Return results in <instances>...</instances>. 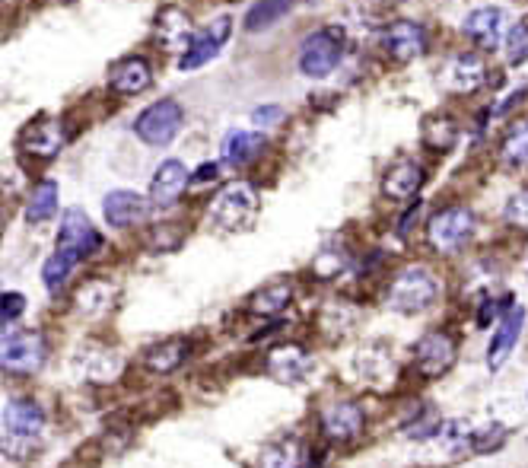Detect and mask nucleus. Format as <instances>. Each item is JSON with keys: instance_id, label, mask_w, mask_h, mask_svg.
Instances as JSON below:
<instances>
[{"instance_id": "9", "label": "nucleus", "mask_w": 528, "mask_h": 468, "mask_svg": "<svg viewBox=\"0 0 528 468\" xmlns=\"http://www.w3.org/2000/svg\"><path fill=\"white\" fill-rule=\"evenodd\" d=\"M455 357H459V344H455V338L446 332H430L420 338L414 348V363H417L420 376H427V379L446 376L452 370Z\"/></svg>"}, {"instance_id": "17", "label": "nucleus", "mask_w": 528, "mask_h": 468, "mask_svg": "<svg viewBox=\"0 0 528 468\" xmlns=\"http://www.w3.org/2000/svg\"><path fill=\"white\" fill-rule=\"evenodd\" d=\"M102 207H105V220H109L112 227H134V223L150 217L153 198H144L137 192H109Z\"/></svg>"}, {"instance_id": "11", "label": "nucleus", "mask_w": 528, "mask_h": 468, "mask_svg": "<svg viewBox=\"0 0 528 468\" xmlns=\"http://www.w3.org/2000/svg\"><path fill=\"white\" fill-rule=\"evenodd\" d=\"M382 45L395 61L411 64L427 51L430 36H427V29L420 23H414V20H395L389 29L382 32Z\"/></svg>"}, {"instance_id": "6", "label": "nucleus", "mask_w": 528, "mask_h": 468, "mask_svg": "<svg viewBox=\"0 0 528 468\" xmlns=\"http://www.w3.org/2000/svg\"><path fill=\"white\" fill-rule=\"evenodd\" d=\"M474 233V214L462 204H452V207H443V211H436L427 223V236H430V246L436 252H459L465 242L471 239Z\"/></svg>"}, {"instance_id": "30", "label": "nucleus", "mask_w": 528, "mask_h": 468, "mask_svg": "<svg viewBox=\"0 0 528 468\" xmlns=\"http://www.w3.org/2000/svg\"><path fill=\"white\" fill-rule=\"evenodd\" d=\"M424 141H427V147H433L436 153H449V150L455 147V141H459V125H455L449 115H436V118L427 121Z\"/></svg>"}, {"instance_id": "13", "label": "nucleus", "mask_w": 528, "mask_h": 468, "mask_svg": "<svg viewBox=\"0 0 528 468\" xmlns=\"http://www.w3.org/2000/svg\"><path fill=\"white\" fill-rule=\"evenodd\" d=\"M487 80V64L481 55H455L443 67V86L455 96H468L474 90H481Z\"/></svg>"}, {"instance_id": "35", "label": "nucleus", "mask_w": 528, "mask_h": 468, "mask_svg": "<svg viewBox=\"0 0 528 468\" xmlns=\"http://www.w3.org/2000/svg\"><path fill=\"white\" fill-rule=\"evenodd\" d=\"M344 262H347V258H344V252H338V249H334V252H328V249H325L322 255H315L312 271L319 274V277H334V274H341Z\"/></svg>"}, {"instance_id": "20", "label": "nucleus", "mask_w": 528, "mask_h": 468, "mask_svg": "<svg viewBox=\"0 0 528 468\" xmlns=\"http://www.w3.org/2000/svg\"><path fill=\"white\" fill-rule=\"evenodd\" d=\"M188 185H191V172L185 169V163L166 160L150 179V198H153V204L169 207L172 201H179V195L185 192Z\"/></svg>"}, {"instance_id": "40", "label": "nucleus", "mask_w": 528, "mask_h": 468, "mask_svg": "<svg viewBox=\"0 0 528 468\" xmlns=\"http://www.w3.org/2000/svg\"><path fill=\"white\" fill-rule=\"evenodd\" d=\"M494 309H497L494 300H484L481 309H478V325H490V319H494Z\"/></svg>"}, {"instance_id": "12", "label": "nucleus", "mask_w": 528, "mask_h": 468, "mask_svg": "<svg viewBox=\"0 0 528 468\" xmlns=\"http://www.w3.org/2000/svg\"><path fill=\"white\" fill-rule=\"evenodd\" d=\"M509 29H513V26H509V13L500 10V7H481V10H474L465 20V36L478 48H484V51L506 42Z\"/></svg>"}, {"instance_id": "7", "label": "nucleus", "mask_w": 528, "mask_h": 468, "mask_svg": "<svg viewBox=\"0 0 528 468\" xmlns=\"http://www.w3.org/2000/svg\"><path fill=\"white\" fill-rule=\"evenodd\" d=\"M48 357V341L42 332H7L4 344H0V363L7 373H35Z\"/></svg>"}, {"instance_id": "8", "label": "nucleus", "mask_w": 528, "mask_h": 468, "mask_svg": "<svg viewBox=\"0 0 528 468\" xmlns=\"http://www.w3.org/2000/svg\"><path fill=\"white\" fill-rule=\"evenodd\" d=\"M102 246V236L99 230L93 227L90 220H86V214L80 211H67L64 220H61V230H58V249L61 255H67L70 262H83L86 255H93L96 249Z\"/></svg>"}, {"instance_id": "1", "label": "nucleus", "mask_w": 528, "mask_h": 468, "mask_svg": "<svg viewBox=\"0 0 528 468\" xmlns=\"http://www.w3.org/2000/svg\"><path fill=\"white\" fill-rule=\"evenodd\" d=\"M45 414L32 398H10L4 408V456L10 459H29L42 443Z\"/></svg>"}, {"instance_id": "10", "label": "nucleus", "mask_w": 528, "mask_h": 468, "mask_svg": "<svg viewBox=\"0 0 528 468\" xmlns=\"http://www.w3.org/2000/svg\"><path fill=\"white\" fill-rule=\"evenodd\" d=\"M230 36H233V20H230V16H217V20L210 23L201 36L191 39V45L182 51L179 67H182V71H198V67L210 64L220 55V48L230 42Z\"/></svg>"}, {"instance_id": "15", "label": "nucleus", "mask_w": 528, "mask_h": 468, "mask_svg": "<svg viewBox=\"0 0 528 468\" xmlns=\"http://www.w3.org/2000/svg\"><path fill=\"white\" fill-rule=\"evenodd\" d=\"M366 427V414L357 402H338L322 411V433L328 440H354Z\"/></svg>"}, {"instance_id": "16", "label": "nucleus", "mask_w": 528, "mask_h": 468, "mask_svg": "<svg viewBox=\"0 0 528 468\" xmlns=\"http://www.w3.org/2000/svg\"><path fill=\"white\" fill-rule=\"evenodd\" d=\"M268 370L277 383L299 386L312 370V357L306 348H299V344H280V348L271 351V357H268Z\"/></svg>"}, {"instance_id": "37", "label": "nucleus", "mask_w": 528, "mask_h": 468, "mask_svg": "<svg viewBox=\"0 0 528 468\" xmlns=\"http://www.w3.org/2000/svg\"><path fill=\"white\" fill-rule=\"evenodd\" d=\"M287 115H284V109L280 106H261V109H255L252 112V125L255 128H271V125H280Z\"/></svg>"}, {"instance_id": "2", "label": "nucleus", "mask_w": 528, "mask_h": 468, "mask_svg": "<svg viewBox=\"0 0 528 468\" xmlns=\"http://www.w3.org/2000/svg\"><path fill=\"white\" fill-rule=\"evenodd\" d=\"M258 192L249 182H233L210 201V220L223 233H245L258 217Z\"/></svg>"}, {"instance_id": "39", "label": "nucleus", "mask_w": 528, "mask_h": 468, "mask_svg": "<svg viewBox=\"0 0 528 468\" xmlns=\"http://www.w3.org/2000/svg\"><path fill=\"white\" fill-rule=\"evenodd\" d=\"M220 176V166L217 163H204L195 176H191V185H210V182H217Z\"/></svg>"}, {"instance_id": "33", "label": "nucleus", "mask_w": 528, "mask_h": 468, "mask_svg": "<svg viewBox=\"0 0 528 468\" xmlns=\"http://www.w3.org/2000/svg\"><path fill=\"white\" fill-rule=\"evenodd\" d=\"M506 437H509V433H506L503 424H487V427L471 433V446H474V453L490 456V453H497V449H503Z\"/></svg>"}, {"instance_id": "25", "label": "nucleus", "mask_w": 528, "mask_h": 468, "mask_svg": "<svg viewBox=\"0 0 528 468\" xmlns=\"http://www.w3.org/2000/svg\"><path fill=\"white\" fill-rule=\"evenodd\" d=\"M293 300V287L287 281H274V284H264L261 290H255L249 297V309L255 312V316H280Z\"/></svg>"}, {"instance_id": "24", "label": "nucleus", "mask_w": 528, "mask_h": 468, "mask_svg": "<svg viewBox=\"0 0 528 468\" xmlns=\"http://www.w3.org/2000/svg\"><path fill=\"white\" fill-rule=\"evenodd\" d=\"M188 354H191V344L185 338H169V341L153 344V348L147 351V357H144V363H147V370L166 376L172 370H179L182 363L188 360Z\"/></svg>"}, {"instance_id": "21", "label": "nucleus", "mask_w": 528, "mask_h": 468, "mask_svg": "<svg viewBox=\"0 0 528 468\" xmlns=\"http://www.w3.org/2000/svg\"><path fill=\"white\" fill-rule=\"evenodd\" d=\"M424 185V169L414 160H401L382 176V195L392 201H411Z\"/></svg>"}, {"instance_id": "5", "label": "nucleus", "mask_w": 528, "mask_h": 468, "mask_svg": "<svg viewBox=\"0 0 528 468\" xmlns=\"http://www.w3.org/2000/svg\"><path fill=\"white\" fill-rule=\"evenodd\" d=\"M344 61V39L338 29H319L299 45V74L328 77Z\"/></svg>"}, {"instance_id": "38", "label": "nucleus", "mask_w": 528, "mask_h": 468, "mask_svg": "<svg viewBox=\"0 0 528 468\" xmlns=\"http://www.w3.org/2000/svg\"><path fill=\"white\" fill-rule=\"evenodd\" d=\"M0 306H4V325H10L26 309V297L23 293H4V297H0Z\"/></svg>"}, {"instance_id": "29", "label": "nucleus", "mask_w": 528, "mask_h": 468, "mask_svg": "<svg viewBox=\"0 0 528 468\" xmlns=\"http://www.w3.org/2000/svg\"><path fill=\"white\" fill-rule=\"evenodd\" d=\"M58 211V182H42L26 204V223H45Z\"/></svg>"}, {"instance_id": "18", "label": "nucleus", "mask_w": 528, "mask_h": 468, "mask_svg": "<svg viewBox=\"0 0 528 468\" xmlns=\"http://www.w3.org/2000/svg\"><path fill=\"white\" fill-rule=\"evenodd\" d=\"M522 325H525V309L522 306H509L503 312L494 341H490V348H487V367L490 370H500L506 363V357L513 354V348L519 344V335H522Z\"/></svg>"}, {"instance_id": "36", "label": "nucleus", "mask_w": 528, "mask_h": 468, "mask_svg": "<svg viewBox=\"0 0 528 468\" xmlns=\"http://www.w3.org/2000/svg\"><path fill=\"white\" fill-rule=\"evenodd\" d=\"M506 220L513 223V227L528 230V188L525 192H516L513 198L506 201Z\"/></svg>"}, {"instance_id": "3", "label": "nucleus", "mask_w": 528, "mask_h": 468, "mask_svg": "<svg viewBox=\"0 0 528 468\" xmlns=\"http://www.w3.org/2000/svg\"><path fill=\"white\" fill-rule=\"evenodd\" d=\"M439 300V277L427 268H408L401 271L389 287V306L404 316L427 312Z\"/></svg>"}, {"instance_id": "27", "label": "nucleus", "mask_w": 528, "mask_h": 468, "mask_svg": "<svg viewBox=\"0 0 528 468\" xmlns=\"http://www.w3.org/2000/svg\"><path fill=\"white\" fill-rule=\"evenodd\" d=\"M118 297V287L109 281H90L77 290V309L83 316H102L105 309H109Z\"/></svg>"}, {"instance_id": "41", "label": "nucleus", "mask_w": 528, "mask_h": 468, "mask_svg": "<svg viewBox=\"0 0 528 468\" xmlns=\"http://www.w3.org/2000/svg\"><path fill=\"white\" fill-rule=\"evenodd\" d=\"M376 4H398V0H376Z\"/></svg>"}, {"instance_id": "34", "label": "nucleus", "mask_w": 528, "mask_h": 468, "mask_svg": "<svg viewBox=\"0 0 528 468\" xmlns=\"http://www.w3.org/2000/svg\"><path fill=\"white\" fill-rule=\"evenodd\" d=\"M70 271H74V262H70L67 255H61V252H55L45 262V268H42V281H45V287L51 290V293H58L61 287H64V281L70 277Z\"/></svg>"}, {"instance_id": "31", "label": "nucleus", "mask_w": 528, "mask_h": 468, "mask_svg": "<svg viewBox=\"0 0 528 468\" xmlns=\"http://www.w3.org/2000/svg\"><path fill=\"white\" fill-rule=\"evenodd\" d=\"M500 153L509 166H528V121H519V125L509 128Z\"/></svg>"}, {"instance_id": "22", "label": "nucleus", "mask_w": 528, "mask_h": 468, "mask_svg": "<svg viewBox=\"0 0 528 468\" xmlns=\"http://www.w3.org/2000/svg\"><path fill=\"white\" fill-rule=\"evenodd\" d=\"M61 147H64V128L58 118L35 121V125H29V131L23 134V150L32 156H42V160L58 156Z\"/></svg>"}, {"instance_id": "28", "label": "nucleus", "mask_w": 528, "mask_h": 468, "mask_svg": "<svg viewBox=\"0 0 528 468\" xmlns=\"http://www.w3.org/2000/svg\"><path fill=\"white\" fill-rule=\"evenodd\" d=\"M296 0H255V7L245 13V29L249 32H264L274 23H280L293 10Z\"/></svg>"}, {"instance_id": "14", "label": "nucleus", "mask_w": 528, "mask_h": 468, "mask_svg": "<svg viewBox=\"0 0 528 468\" xmlns=\"http://www.w3.org/2000/svg\"><path fill=\"white\" fill-rule=\"evenodd\" d=\"M153 36L166 51H185L195 39V26H191V16L182 7H163L156 13Z\"/></svg>"}, {"instance_id": "32", "label": "nucleus", "mask_w": 528, "mask_h": 468, "mask_svg": "<svg viewBox=\"0 0 528 468\" xmlns=\"http://www.w3.org/2000/svg\"><path fill=\"white\" fill-rule=\"evenodd\" d=\"M503 58H506L509 67H519V64L528 61V23H516L513 29L506 32Z\"/></svg>"}, {"instance_id": "23", "label": "nucleus", "mask_w": 528, "mask_h": 468, "mask_svg": "<svg viewBox=\"0 0 528 468\" xmlns=\"http://www.w3.org/2000/svg\"><path fill=\"white\" fill-rule=\"evenodd\" d=\"M264 150V137L255 134V131H230L223 137V144H220V156H223V163L226 166H245V163H252L255 156Z\"/></svg>"}, {"instance_id": "26", "label": "nucleus", "mask_w": 528, "mask_h": 468, "mask_svg": "<svg viewBox=\"0 0 528 468\" xmlns=\"http://www.w3.org/2000/svg\"><path fill=\"white\" fill-rule=\"evenodd\" d=\"M303 465H306V449L296 437H280L258 459V468H303Z\"/></svg>"}, {"instance_id": "19", "label": "nucleus", "mask_w": 528, "mask_h": 468, "mask_svg": "<svg viewBox=\"0 0 528 468\" xmlns=\"http://www.w3.org/2000/svg\"><path fill=\"white\" fill-rule=\"evenodd\" d=\"M150 83H153V67L137 55L121 58L109 71V86L118 96H137V93H144Z\"/></svg>"}, {"instance_id": "4", "label": "nucleus", "mask_w": 528, "mask_h": 468, "mask_svg": "<svg viewBox=\"0 0 528 468\" xmlns=\"http://www.w3.org/2000/svg\"><path fill=\"white\" fill-rule=\"evenodd\" d=\"M185 109L175 99H160L150 109H144L134 121V134L150 147H166L175 141V134L182 131Z\"/></svg>"}, {"instance_id": "42", "label": "nucleus", "mask_w": 528, "mask_h": 468, "mask_svg": "<svg viewBox=\"0 0 528 468\" xmlns=\"http://www.w3.org/2000/svg\"><path fill=\"white\" fill-rule=\"evenodd\" d=\"M61 4H67V0H61Z\"/></svg>"}]
</instances>
